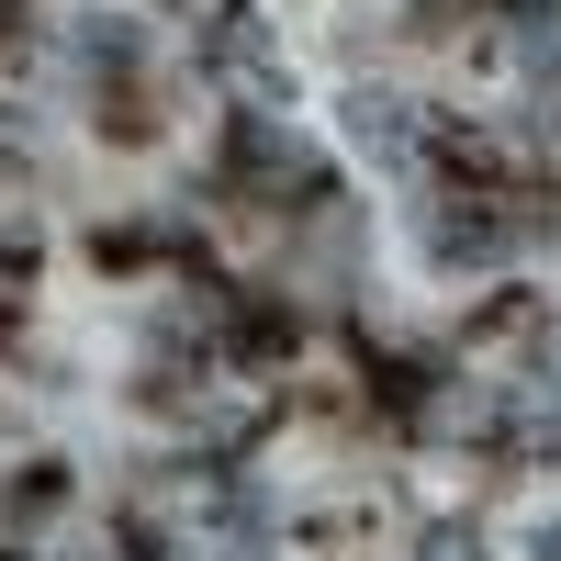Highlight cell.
I'll return each instance as SVG.
<instances>
[{
    "label": "cell",
    "instance_id": "7a4b0ae2",
    "mask_svg": "<svg viewBox=\"0 0 561 561\" xmlns=\"http://www.w3.org/2000/svg\"><path fill=\"white\" fill-rule=\"evenodd\" d=\"M539 561H561V528H550V550H539Z\"/></svg>",
    "mask_w": 561,
    "mask_h": 561
},
{
    "label": "cell",
    "instance_id": "6da1fadb",
    "mask_svg": "<svg viewBox=\"0 0 561 561\" xmlns=\"http://www.w3.org/2000/svg\"><path fill=\"white\" fill-rule=\"evenodd\" d=\"M415 561H483V539H472V528H438V539L415 550Z\"/></svg>",
    "mask_w": 561,
    "mask_h": 561
}]
</instances>
